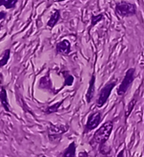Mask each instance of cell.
Instances as JSON below:
<instances>
[{
	"label": "cell",
	"mask_w": 144,
	"mask_h": 157,
	"mask_svg": "<svg viewBox=\"0 0 144 157\" xmlns=\"http://www.w3.org/2000/svg\"><path fill=\"white\" fill-rule=\"evenodd\" d=\"M112 131H113V122L108 121V122H104L103 125L95 132L92 139L90 141L91 144L103 145L109 139Z\"/></svg>",
	"instance_id": "1"
},
{
	"label": "cell",
	"mask_w": 144,
	"mask_h": 157,
	"mask_svg": "<svg viewBox=\"0 0 144 157\" xmlns=\"http://www.w3.org/2000/svg\"><path fill=\"white\" fill-rule=\"evenodd\" d=\"M116 13L121 17H128L136 14V5L127 1H121L116 4Z\"/></svg>",
	"instance_id": "2"
},
{
	"label": "cell",
	"mask_w": 144,
	"mask_h": 157,
	"mask_svg": "<svg viewBox=\"0 0 144 157\" xmlns=\"http://www.w3.org/2000/svg\"><path fill=\"white\" fill-rule=\"evenodd\" d=\"M116 83H117V80H112L111 82H108L107 84H105L103 89L100 90L99 94H98L97 100V106L98 108H102L106 104L108 97L114 90V88L116 85Z\"/></svg>",
	"instance_id": "3"
},
{
	"label": "cell",
	"mask_w": 144,
	"mask_h": 157,
	"mask_svg": "<svg viewBox=\"0 0 144 157\" xmlns=\"http://www.w3.org/2000/svg\"><path fill=\"white\" fill-rule=\"evenodd\" d=\"M135 73V68H129V70H127L123 79L121 84L119 85L118 89H117V95L118 96H124L126 94V92L128 91L129 87L131 86L132 82H134Z\"/></svg>",
	"instance_id": "4"
},
{
	"label": "cell",
	"mask_w": 144,
	"mask_h": 157,
	"mask_svg": "<svg viewBox=\"0 0 144 157\" xmlns=\"http://www.w3.org/2000/svg\"><path fill=\"white\" fill-rule=\"evenodd\" d=\"M102 122V114L100 111H95L91 113L89 117H88V121L84 126V134L89 133L90 131L94 130L96 128H97L100 123Z\"/></svg>",
	"instance_id": "5"
},
{
	"label": "cell",
	"mask_w": 144,
	"mask_h": 157,
	"mask_svg": "<svg viewBox=\"0 0 144 157\" xmlns=\"http://www.w3.org/2000/svg\"><path fill=\"white\" fill-rule=\"evenodd\" d=\"M69 129L70 126L66 124H51L48 128V136L51 141H53L69 131Z\"/></svg>",
	"instance_id": "6"
},
{
	"label": "cell",
	"mask_w": 144,
	"mask_h": 157,
	"mask_svg": "<svg viewBox=\"0 0 144 157\" xmlns=\"http://www.w3.org/2000/svg\"><path fill=\"white\" fill-rule=\"evenodd\" d=\"M56 51L58 54H61L63 56H68L71 51V44L70 42L68 39H63L57 43L56 46Z\"/></svg>",
	"instance_id": "7"
},
{
	"label": "cell",
	"mask_w": 144,
	"mask_h": 157,
	"mask_svg": "<svg viewBox=\"0 0 144 157\" xmlns=\"http://www.w3.org/2000/svg\"><path fill=\"white\" fill-rule=\"evenodd\" d=\"M95 91H96V75L95 73H93L89 82V88L86 93V101L88 103L92 101L93 97L95 96Z\"/></svg>",
	"instance_id": "8"
},
{
	"label": "cell",
	"mask_w": 144,
	"mask_h": 157,
	"mask_svg": "<svg viewBox=\"0 0 144 157\" xmlns=\"http://www.w3.org/2000/svg\"><path fill=\"white\" fill-rule=\"evenodd\" d=\"M0 101L5 111L10 112V105L8 101L7 92H6V89L4 86H0Z\"/></svg>",
	"instance_id": "9"
},
{
	"label": "cell",
	"mask_w": 144,
	"mask_h": 157,
	"mask_svg": "<svg viewBox=\"0 0 144 157\" xmlns=\"http://www.w3.org/2000/svg\"><path fill=\"white\" fill-rule=\"evenodd\" d=\"M60 17H61V13H60V11L58 10H55V11L53 12V14L51 16L50 19L47 22V26H48L49 28H51V29L54 28V27L56 26V25L58 23Z\"/></svg>",
	"instance_id": "10"
},
{
	"label": "cell",
	"mask_w": 144,
	"mask_h": 157,
	"mask_svg": "<svg viewBox=\"0 0 144 157\" xmlns=\"http://www.w3.org/2000/svg\"><path fill=\"white\" fill-rule=\"evenodd\" d=\"M76 150H77V144L75 142L70 143L67 148L64 150L63 157H75L76 156Z\"/></svg>",
	"instance_id": "11"
},
{
	"label": "cell",
	"mask_w": 144,
	"mask_h": 157,
	"mask_svg": "<svg viewBox=\"0 0 144 157\" xmlns=\"http://www.w3.org/2000/svg\"><path fill=\"white\" fill-rule=\"evenodd\" d=\"M63 101H64V99H63L60 101H57V102L52 104V105H50L49 107H47V109H45V114L46 115H50V114H52V113H55V112L58 111V109H60V107L62 106Z\"/></svg>",
	"instance_id": "12"
},
{
	"label": "cell",
	"mask_w": 144,
	"mask_h": 157,
	"mask_svg": "<svg viewBox=\"0 0 144 157\" xmlns=\"http://www.w3.org/2000/svg\"><path fill=\"white\" fill-rule=\"evenodd\" d=\"M136 103H137V99L134 97V98H132L131 99V101H129V103L128 104V106L126 108V110H125V119L127 120L128 118L129 117V116L131 115V113L133 111V109H135V107L136 105Z\"/></svg>",
	"instance_id": "13"
},
{
	"label": "cell",
	"mask_w": 144,
	"mask_h": 157,
	"mask_svg": "<svg viewBox=\"0 0 144 157\" xmlns=\"http://www.w3.org/2000/svg\"><path fill=\"white\" fill-rule=\"evenodd\" d=\"M63 78H64V86H71L74 82V76L71 74H70L68 71H63L62 73Z\"/></svg>",
	"instance_id": "14"
},
{
	"label": "cell",
	"mask_w": 144,
	"mask_h": 157,
	"mask_svg": "<svg viewBox=\"0 0 144 157\" xmlns=\"http://www.w3.org/2000/svg\"><path fill=\"white\" fill-rule=\"evenodd\" d=\"M39 85H40V88H43V89H51V81L50 79L49 75L42 77Z\"/></svg>",
	"instance_id": "15"
},
{
	"label": "cell",
	"mask_w": 144,
	"mask_h": 157,
	"mask_svg": "<svg viewBox=\"0 0 144 157\" xmlns=\"http://www.w3.org/2000/svg\"><path fill=\"white\" fill-rule=\"evenodd\" d=\"M17 3V0H0V6L4 5L6 9L14 8Z\"/></svg>",
	"instance_id": "16"
},
{
	"label": "cell",
	"mask_w": 144,
	"mask_h": 157,
	"mask_svg": "<svg viewBox=\"0 0 144 157\" xmlns=\"http://www.w3.org/2000/svg\"><path fill=\"white\" fill-rule=\"evenodd\" d=\"M104 19V14L103 13H100L98 15H92L91 16V25L89 26V29L92 28L93 26L97 25L100 21Z\"/></svg>",
	"instance_id": "17"
},
{
	"label": "cell",
	"mask_w": 144,
	"mask_h": 157,
	"mask_svg": "<svg viewBox=\"0 0 144 157\" xmlns=\"http://www.w3.org/2000/svg\"><path fill=\"white\" fill-rule=\"evenodd\" d=\"M10 56V50H6L5 51V54L4 56H2V58L0 59V68L1 67H4L5 65L7 64V63L9 61V58Z\"/></svg>",
	"instance_id": "18"
},
{
	"label": "cell",
	"mask_w": 144,
	"mask_h": 157,
	"mask_svg": "<svg viewBox=\"0 0 144 157\" xmlns=\"http://www.w3.org/2000/svg\"><path fill=\"white\" fill-rule=\"evenodd\" d=\"M78 157H88V153L85 152V151H82L79 154Z\"/></svg>",
	"instance_id": "19"
},
{
	"label": "cell",
	"mask_w": 144,
	"mask_h": 157,
	"mask_svg": "<svg viewBox=\"0 0 144 157\" xmlns=\"http://www.w3.org/2000/svg\"><path fill=\"white\" fill-rule=\"evenodd\" d=\"M5 16H6V13H5V11H0V20L4 19L5 17Z\"/></svg>",
	"instance_id": "20"
},
{
	"label": "cell",
	"mask_w": 144,
	"mask_h": 157,
	"mask_svg": "<svg viewBox=\"0 0 144 157\" xmlns=\"http://www.w3.org/2000/svg\"><path fill=\"white\" fill-rule=\"evenodd\" d=\"M117 157H124V149H122L117 155Z\"/></svg>",
	"instance_id": "21"
},
{
	"label": "cell",
	"mask_w": 144,
	"mask_h": 157,
	"mask_svg": "<svg viewBox=\"0 0 144 157\" xmlns=\"http://www.w3.org/2000/svg\"><path fill=\"white\" fill-rule=\"evenodd\" d=\"M55 2H58V3H61V2H64L65 0H54Z\"/></svg>",
	"instance_id": "22"
},
{
	"label": "cell",
	"mask_w": 144,
	"mask_h": 157,
	"mask_svg": "<svg viewBox=\"0 0 144 157\" xmlns=\"http://www.w3.org/2000/svg\"><path fill=\"white\" fill-rule=\"evenodd\" d=\"M1 28H2V25H0V30H1Z\"/></svg>",
	"instance_id": "23"
},
{
	"label": "cell",
	"mask_w": 144,
	"mask_h": 157,
	"mask_svg": "<svg viewBox=\"0 0 144 157\" xmlns=\"http://www.w3.org/2000/svg\"><path fill=\"white\" fill-rule=\"evenodd\" d=\"M42 157H47V156H42Z\"/></svg>",
	"instance_id": "24"
}]
</instances>
